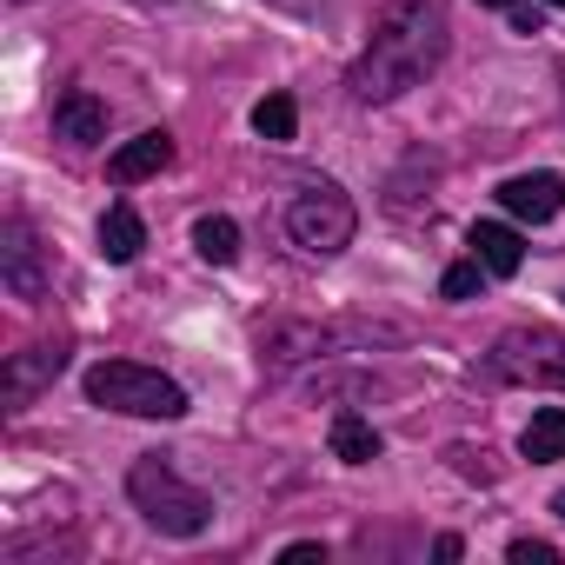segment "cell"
I'll use <instances>...</instances> for the list:
<instances>
[{
    "mask_svg": "<svg viewBox=\"0 0 565 565\" xmlns=\"http://www.w3.org/2000/svg\"><path fill=\"white\" fill-rule=\"evenodd\" d=\"M446 41H452V28H446L439 0H393V8L373 21L366 54L347 74L353 100L360 107H386V100L426 87V74H439V61H446Z\"/></svg>",
    "mask_w": 565,
    "mask_h": 565,
    "instance_id": "1",
    "label": "cell"
},
{
    "mask_svg": "<svg viewBox=\"0 0 565 565\" xmlns=\"http://www.w3.org/2000/svg\"><path fill=\"white\" fill-rule=\"evenodd\" d=\"M406 327L393 320H273L253 333L259 366H313V360H340V353H366V347H399Z\"/></svg>",
    "mask_w": 565,
    "mask_h": 565,
    "instance_id": "2",
    "label": "cell"
},
{
    "mask_svg": "<svg viewBox=\"0 0 565 565\" xmlns=\"http://www.w3.org/2000/svg\"><path fill=\"white\" fill-rule=\"evenodd\" d=\"M81 386L94 406L127 413V419H186V386L140 360H100V366H87Z\"/></svg>",
    "mask_w": 565,
    "mask_h": 565,
    "instance_id": "3",
    "label": "cell"
},
{
    "mask_svg": "<svg viewBox=\"0 0 565 565\" xmlns=\"http://www.w3.org/2000/svg\"><path fill=\"white\" fill-rule=\"evenodd\" d=\"M127 492H134V505H140V519L153 525V532H167V539H200L206 525H213V499L200 492V486H186L160 452H147V459H134V472H127Z\"/></svg>",
    "mask_w": 565,
    "mask_h": 565,
    "instance_id": "4",
    "label": "cell"
},
{
    "mask_svg": "<svg viewBox=\"0 0 565 565\" xmlns=\"http://www.w3.org/2000/svg\"><path fill=\"white\" fill-rule=\"evenodd\" d=\"M287 233H294L300 253L333 259V253L353 246V233H360V206H353L333 180H307V186L287 200Z\"/></svg>",
    "mask_w": 565,
    "mask_h": 565,
    "instance_id": "5",
    "label": "cell"
},
{
    "mask_svg": "<svg viewBox=\"0 0 565 565\" xmlns=\"http://www.w3.org/2000/svg\"><path fill=\"white\" fill-rule=\"evenodd\" d=\"M486 380L565 393V333L558 327H512V333H499L492 353H486Z\"/></svg>",
    "mask_w": 565,
    "mask_h": 565,
    "instance_id": "6",
    "label": "cell"
},
{
    "mask_svg": "<svg viewBox=\"0 0 565 565\" xmlns=\"http://www.w3.org/2000/svg\"><path fill=\"white\" fill-rule=\"evenodd\" d=\"M0 279H8V294H14L21 307H41L47 287H54V273H47V259H41L28 220H8V226H0Z\"/></svg>",
    "mask_w": 565,
    "mask_h": 565,
    "instance_id": "7",
    "label": "cell"
},
{
    "mask_svg": "<svg viewBox=\"0 0 565 565\" xmlns=\"http://www.w3.org/2000/svg\"><path fill=\"white\" fill-rule=\"evenodd\" d=\"M499 206H505L512 220L545 226V220L565 206V180H558V173H512V180L499 186Z\"/></svg>",
    "mask_w": 565,
    "mask_h": 565,
    "instance_id": "8",
    "label": "cell"
},
{
    "mask_svg": "<svg viewBox=\"0 0 565 565\" xmlns=\"http://www.w3.org/2000/svg\"><path fill=\"white\" fill-rule=\"evenodd\" d=\"M167 160H173V134L147 127V134H134L127 147H114V160H107V180H114V186H140V180H153Z\"/></svg>",
    "mask_w": 565,
    "mask_h": 565,
    "instance_id": "9",
    "label": "cell"
},
{
    "mask_svg": "<svg viewBox=\"0 0 565 565\" xmlns=\"http://www.w3.org/2000/svg\"><path fill=\"white\" fill-rule=\"evenodd\" d=\"M61 366H67V353H61V347H28V353H14V360H8V380H0V386H8V406L21 413L41 386H54V380H61Z\"/></svg>",
    "mask_w": 565,
    "mask_h": 565,
    "instance_id": "10",
    "label": "cell"
},
{
    "mask_svg": "<svg viewBox=\"0 0 565 565\" xmlns=\"http://www.w3.org/2000/svg\"><path fill=\"white\" fill-rule=\"evenodd\" d=\"M54 134H61V140H74V147L107 140V100H100V94H87V87H67V94L54 100Z\"/></svg>",
    "mask_w": 565,
    "mask_h": 565,
    "instance_id": "11",
    "label": "cell"
},
{
    "mask_svg": "<svg viewBox=\"0 0 565 565\" xmlns=\"http://www.w3.org/2000/svg\"><path fill=\"white\" fill-rule=\"evenodd\" d=\"M466 246H472V259H479L492 279H512V273L525 266V239H519L512 226H499V220H479V226L466 233Z\"/></svg>",
    "mask_w": 565,
    "mask_h": 565,
    "instance_id": "12",
    "label": "cell"
},
{
    "mask_svg": "<svg viewBox=\"0 0 565 565\" xmlns=\"http://www.w3.org/2000/svg\"><path fill=\"white\" fill-rule=\"evenodd\" d=\"M140 246H147V220H140L127 200H114V206L100 213V259L127 266V259H140Z\"/></svg>",
    "mask_w": 565,
    "mask_h": 565,
    "instance_id": "13",
    "label": "cell"
},
{
    "mask_svg": "<svg viewBox=\"0 0 565 565\" xmlns=\"http://www.w3.org/2000/svg\"><path fill=\"white\" fill-rule=\"evenodd\" d=\"M327 446H333V459H340V466H373L386 439L373 433V419H366V413H333V433H327Z\"/></svg>",
    "mask_w": 565,
    "mask_h": 565,
    "instance_id": "14",
    "label": "cell"
},
{
    "mask_svg": "<svg viewBox=\"0 0 565 565\" xmlns=\"http://www.w3.org/2000/svg\"><path fill=\"white\" fill-rule=\"evenodd\" d=\"M519 452H525L532 466L565 459V406H539V413L525 419V433H519Z\"/></svg>",
    "mask_w": 565,
    "mask_h": 565,
    "instance_id": "15",
    "label": "cell"
},
{
    "mask_svg": "<svg viewBox=\"0 0 565 565\" xmlns=\"http://www.w3.org/2000/svg\"><path fill=\"white\" fill-rule=\"evenodd\" d=\"M193 253H200L206 266H233V259H239V226H233L226 213H200V220H193Z\"/></svg>",
    "mask_w": 565,
    "mask_h": 565,
    "instance_id": "16",
    "label": "cell"
},
{
    "mask_svg": "<svg viewBox=\"0 0 565 565\" xmlns=\"http://www.w3.org/2000/svg\"><path fill=\"white\" fill-rule=\"evenodd\" d=\"M253 134L273 140V147H287V140L300 134V107H294V94H266V100L253 107Z\"/></svg>",
    "mask_w": 565,
    "mask_h": 565,
    "instance_id": "17",
    "label": "cell"
},
{
    "mask_svg": "<svg viewBox=\"0 0 565 565\" xmlns=\"http://www.w3.org/2000/svg\"><path fill=\"white\" fill-rule=\"evenodd\" d=\"M479 279H486V266H479V259H459V266H446L439 294H446V300H472V294H479Z\"/></svg>",
    "mask_w": 565,
    "mask_h": 565,
    "instance_id": "18",
    "label": "cell"
},
{
    "mask_svg": "<svg viewBox=\"0 0 565 565\" xmlns=\"http://www.w3.org/2000/svg\"><path fill=\"white\" fill-rule=\"evenodd\" d=\"M505 558H512V565H558V552H552L545 539H512Z\"/></svg>",
    "mask_w": 565,
    "mask_h": 565,
    "instance_id": "19",
    "label": "cell"
},
{
    "mask_svg": "<svg viewBox=\"0 0 565 565\" xmlns=\"http://www.w3.org/2000/svg\"><path fill=\"white\" fill-rule=\"evenodd\" d=\"M279 558H287V565H307V558H327V545H320V539H294Z\"/></svg>",
    "mask_w": 565,
    "mask_h": 565,
    "instance_id": "20",
    "label": "cell"
},
{
    "mask_svg": "<svg viewBox=\"0 0 565 565\" xmlns=\"http://www.w3.org/2000/svg\"><path fill=\"white\" fill-rule=\"evenodd\" d=\"M459 552H466V539H459V532H439V539H433V558H459Z\"/></svg>",
    "mask_w": 565,
    "mask_h": 565,
    "instance_id": "21",
    "label": "cell"
},
{
    "mask_svg": "<svg viewBox=\"0 0 565 565\" xmlns=\"http://www.w3.org/2000/svg\"><path fill=\"white\" fill-rule=\"evenodd\" d=\"M512 28L519 34H539V8H512Z\"/></svg>",
    "mask_w": 565,
    "mask_h": 565,
    "instance_id": "22",
    "label": "cell"
},
{
    "mask_svg": "<svg viewBox=\"0 0 565 565\" xmlns=\"http://www.w3.org/2000/svg\"><path fill=\"white\" fill-rule=\"evenodd\" d=\"M552 512H558V519H565V492H558V499H552Z\"/></svg>",
    "mask_w": 565,
    "mask_h": 565,
    "instance_id": "23",
    "label": "cell"
},
{
    "mask_svg": "<svg viewBox=\"0 0 565 565\" xmlns=\"http://www.w3.org/2000/svg\"><path fill=\"white\" fill-rule=\"evenodd\" d=\"M479 8H512V0H479Z\"/></svg>",
    "mask_w": 565,
    "mask_h": 565,
    "instance_id": "24",
    "label": "cell"
},
{
    "mask_svg": "<svg viewBox=\"0 0 565 565\" xmlns=\"http://www.w3.org/2000/svg\"><path fill=\"white\" fill-rule=\"evenodd\" d=\"M147 8H173V0H147Z\"/></svg>",
    "mask_w": 565,
    "mask_h": 565,
    "instance_id": "25",
    "label": "cell"
},
{
    "mask_svg": "<svg viewBox=\"0 0 565 565\" xmlns=\"http://www.w3.org/2000/svg\"><path fill=\"white\" fill-rule=\"evenodd\" d=\"M545 8H565V0H545Z\"/></svg>",
    "mask_w": 565,
    "mask_h": 565,
    "instance_id": "26",
    "label": "cell"
}]
</instances>
